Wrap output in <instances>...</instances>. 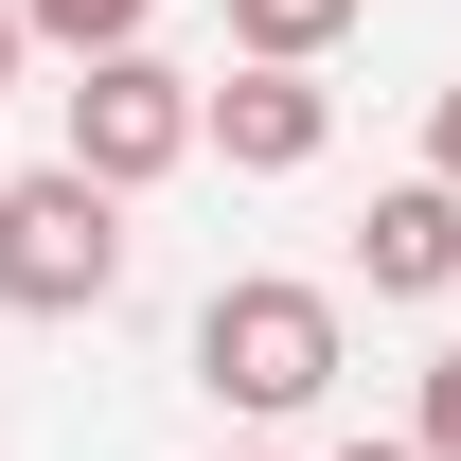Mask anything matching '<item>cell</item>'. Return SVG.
<instances>
[{
    "label": "cell",
    "instance_id": "cell-11",
    "mask_svg": "<svg viewBox=\"0 0 461 461\" xmlns=\"http://www.w3.org/2000/svg\"><path fill=\"white\" fill-rule=\"evenodd\" d=\"M338 461H426V444H408V426H391V444H338Z\"/></svg>",
    "mask_w": 461,
    "mask_h": 461
},
{
    "label": "cell",
    "instance_id": "cell-4",
    "mask_svg": "<svg viewBox=\"0 0 461 461\" xmlns=\"http://www.w3.org/2000/svg\"><path fill=\"white\" fill-rule=\"evenodd\" d=\"M320 142H338L320 71H213L195 89V160H230V177H320Z\"/></svg>",
    "mask_w": 461,
    "mask_h": 461
},
{
    "label": "cell",
    "instance_id": "cell-5",
    "mask_svg": "<svg viewBox=\"0 0 461 461\" xmlns=\"http://www.w3.org/2000/svg\"><path fill=\"white\" fill-rule=\"evenodd\" d=\"M355 285H373V302H444L461 285V195H444V177H391V195L355 213Z\"/></svg>",
    "mask_w": 461,
    "mask_h": 461
},
{
    "label": "cell",
    "instance_id": "cell-13",
    "mask_svg": "<svg viewBox=\"0 0 461 461\" xmlns=\"http://www.w3.org/2000/svg\"><path fill=\"white\" fill-rule=\"evenodd\" d=\"M0 177H18V160H0Z\"/></svg>",
    "mask_w": 461,
    "mask_h": 461
},
{
    "label": "cell",
    "instance_id": "cell-9",
    "mask_svg": "<svg viewBox=\"0 0 461 461\" xmlns=\"http://www.w3.org/2000/svg\"><path fill=\"white\" fill-rule=\"evenodd\" d=\"M426 177L461 195V89H426Z\"/></svg>",
    "mask_w": 461,
    "mask_h": 461
},
{
    "label": "cell",
    "instance_id": "cell-1",
    "mask_svg": "<svg viewBox=\"0 0 461 461\" xmlns=\"http://www.w3.org/2000/svg\"><path fill=\"white\" fill-rule=\"evenodd\" d=\"M195 391L230 426H302V408L338 391V285H302V267H230L195 302Z\"/></svg>",
    "mask_w": 461,
    "mask_h": 461
},
{
    "label": "cell",
    "instance_id": "cell-2",
    "mask_svg": "<svg viewBox=\"0 0 461 461\" xmlns=\"http://www.w3.org/2000/svg\"><path fill=\"white\" fill-rule=\"evenodd\" d=\"M124 302V195H89L71 160L0 177V320H107Z\"/></svg>",
    "mask_w": 461,
    "mask_h": 461
},
{
    "label": "cell",
    "instance_id": "cell-3",
    "mask_svg": "<svg viewBox=\"0 0 461 461\" xmlns=\"http://www.w3.org/2000/svg\"><path fill=\"white\" fill-rule=\"evenodd\" d=\"M89 195H160L177 160H195V71L142 36V54H89L71 71V142H54Z\"/></svg>",
    "mask_w": 461,
    "mask_h": 461
},
{
    "label": "cell",
    "instance_id": "cell-8",
    "mask_svg": "<svg viewBox=\"0 0 461 461\" xmlns=\"http://www.w3.org/2000/svg\"><path fill=\"white\" fill-rule=\"evenodd\" d=\"M408 444H426V461H461V355H426V391H408Z\"/></svg>",
    "mask_w": 461,
    "mask_h": 461
},
{
    "label": "cell",
    "instance_id": "cell-10",
    "mask_svg": "<svg viewBox=\"0 0 461 461\" xmlns=\"http://www.w3.org/2000/svg\"><path fill=\"white\" fill-rule=\"evenodd\" d=\"M18 54H36V36H18V0H0V89H18Z\"/></svg>",
    "mask_w": 461,
    "mask_h": 461
},
{
    "label": "cell",
    "instance_id": "cell-12",
    "mask_svg": "<svg viewBox=\"0 0 461 461\" xmlns=\"http://www.w3.org/2000/svg\"><path fill=\"white\" fill-rule=\"evenodd\" d=\"M230 461H267V444H230Z\"/></svg>",
    "mask_w": 461,
    "mask_h": 461
},
{
    "label": "cell",
    "instance_id": "cell-6",
    "mask_svg": "<svg viewBox=\"0 0 461 461\" xmlns=\"http://www.w3.org/2000/svg\"><path fill=\"white\" fill-rule=\"evenodd\" d=\"M373 0H230V71H320Z\"/></svg>",
    "mask_w": 461,
    "mask_h": 461
},
{
    "label": "cell",
    "instance_id": "cell-7",
    "mask_svg": "<svg viewBox=\"0 0 461 461\" xmlns=\"http://www.w3.org/2000/svg\"><path fill=\"white\" fill-rule=\"evenodd\" d=\"M142 18H160V0H18V36H54L71 71H89V54H142Z\"/></svg>",
    "mask_w": 461,
    "mask_h": 461
}]
</instances>
